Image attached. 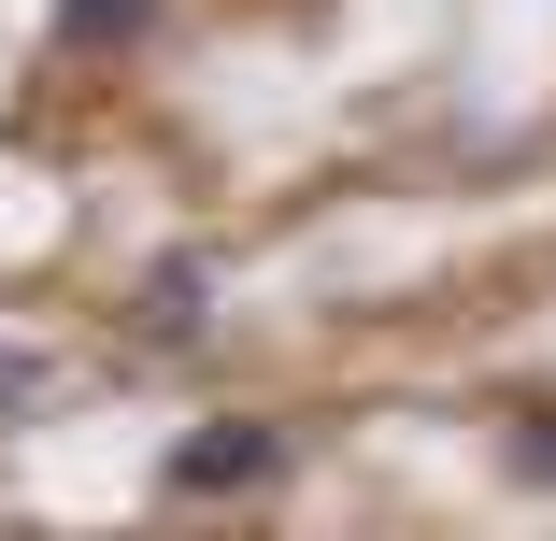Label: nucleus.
Listing matches in <instances>:
<instances>
[{
	"instance_id": "f257e3e1",
	"label": "nucleus",
	"mask_w": 556,
	"mask_h": 541,
	"mask_svg": "<svg viewBox=\"0 0 556 541\" xmlns=\"http://www.w3.org/2000/svg\"><path fill=\"white\" fill-rule=\"evenodd\" d=\"M286 456L300 442H286L271 413H214V427H186V442L157 456V485L172 499H257V485H286Z\"/></svg>"
},
{
	"instance_id": "f03ea898",
	"label": "nucleus",
	"mask_w": 556,
	"mask_h": 541,
	"mask_svg": "<svg viewBox=\"0 0 556 541\" xmlns=\"http://www.w3.org/2000/svg\"><path fill=\"white\" fill-rule=\"evenodd\" d=\"M200 329H214V257L172 243V257L143 271V343H200Z\"/></svg>"
},
{
	"instance_id": "7ed1b4c3",
	"label": "nucleus",
	"mask_w": 556,
	"mask_h": 541,
	"mask_svg": "<svg viewBox=\"0 0 556 541\" xmlns=\"http://www.w3.org/2000/svg\"><path fill=\"white\" fill-rule=\"evenodd\" d=\"M58 385H72V371H58L43 343H0V427H29V413H58Z\"/></svg>"
},
{
	"instance_id": "20e7f679",
	"label": "nucleus",
	"mask_w": 556,
	"mask_h": 541,
	"mask_svg": "<svg viewBox=\"0 0 556 541\" xmlns=\"http://www.w3.org/2000/svg\"><path fill=\"white\" fill-rule=\"evenodd\" d=\"M157 0H58V43H143Z\"/></svg>"
},
{
	"instance_id": "39448f33",
	"label": "nucleus",
	"mask_w": 556,
	"mask_h": 541,
	"mask_svg": "<svg viewBox=\"0 0 556 541\" xmlns=\"http://www.w3.org/2000/svg\"><path fill=\"white\" fill-rule=\"evenodd\" d=\"M514 471H528V485H556V413H514Z\"/></svg>"
}]
</instances>
